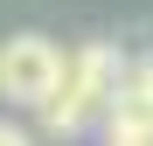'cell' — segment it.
I'll return each mask as SVG.
<instances>
[{
  "mask_svg": "<svg viewBox=\"0 0 153 146\" xmlns=\"http://www.w3.org/2000/svg\"><path fill=\"white\" fill-rule=\"evenodd\" d=\"M118 77H125V56H118L111 42H76V49H63V70H56V90H49V104H42V125L56 132V139L84 132L91 118L111 111Z\"/></svg>",
  "mask_w": 153,
  "mask_h": 146,
  "instance_id": "6da1fadb",
  "label": "cell"
},
{
  "mask_svg": "<svg viewBox=\"0 0 153 146\" xmlns=\"http://www.w3.org/2000/svg\"><path fill=\"white\" fill-rule=\"evenodd\" d=\"M56 70H63V49L49 35H7L0 42V97L7 104H49L56 90Z\"/></svg>",
  "mask_w": 153,
  "mask_h": 146,
  "instance_id": "7a4b0ae2",
  "label": "cell"
},
{
  "mask_svg": "<svg viewBox=\"0 0 153 146\" xmlns=\"http://www.w3.org/2000/svg\"><path fill=\"white\" fill-rule=\"evenodd\" d=\"M0 146H35V139H28V132H21V125H14V118H0Z\"/></svg>",
  "mask_w": 153,
  "mask_h": 146,
  "instance_id": "3957f363",
  "label": "cell"
},
{
  "mask_svg": "<svg viewBox=\"0 0 153 146\" xmlns=\"http://www.w3.org/2000/svg\"><path fill=\"white\" fill-rule=\"evenodd\" d=\"M146 97H153V56H146Z\"/></svg>",
  "mask_w": 153,
  "mask_h": 146,
  "instance_id": "277c9868",
  "label": "cell"
}]
</instances>
